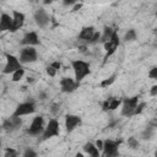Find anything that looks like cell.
<instances>
[{
	"mask_svg": "<svg viewBox=\"0 0 157 157\" xmlns=\"http://www.w3.org/2000/svg\"><path fill=\"white\" fill-rule=\"evenodd\" d=\"M43 124H44L43 117H42V115H37V117L32 120L29 128L27 129V132H28L29 135H33V136L39 135V134L43 131Z\"/></svg>",
	"mask_w": 157,
	"mask_h": 157,
	"instance_id": "10",
	"label": "cell"
},
{
	"mask_svg": "<svg viewBox=\"0 0 157 157\" xmlns=\"http://www.w3.org/2000/svg\"><path fill=\"white\" fill-rule=\"evenodd\" d=\"M71 66L75 74V81L76 82H81L87 75L91 74V66L87 61L83 60H72L71 61Z\"/></svg>",
	"mask_w": 157,
	"mask_h": 157,
	"instance_id": "1",
	"label": "cell"
},
{
	"mask_svg": "<svg viewBox=\"0 0 157 157\" xmlns=\"http://www.w3.org/2000/svg\"><path fill=\"white\" fill-rule=\"evenodd\" d=\"M60 134V128H59V121L53 118L48 121L47 124V128L44 129L43 131V135H42V140L45 141L48 139H52V137H55V136H59Z\"/></svg>",
	"mask_w": 157,
	"mask_h": 157,
	"instance_id": "7",
	"label": "cell"
},
{
	"mask_svg": "<svg viewBox=\"0 0 157 157\" xmlns=\"http://www.w3.org/2000/svg\"><path fill=\"white\" fill-rule=\"evenodd\" d=\"M150 125H151V126H153V128L156 129V128H157V118H156V119H153V120L151 121V124H150Z\"/></svg>",
	"mask_w": 157,
	"mask_h": 157,
	"instance_id": "40",
	"label": "cell"
},
{
	"mask_svg": "<svg viewBox=\"0 0 157 157\" xmlns=\"http://www.w3.org/2000/svg\"><path fill=\"white\" fill-rule=\"evenodd\" d=\"M94 33H96V31H94V27H93V26L83 27V28L81 29L80 34H78V39H80V40H85V42H90Z\"/></svg>",
	"mask_w": 157,
	"mask_h": 157,
	"instance_id": "16",
	"label": "cell"
},
{
	"mask_svg": "<svg viewBox=\"0 0 157 157\" xmlns=\"http://www.w3.org/2000/svg\"><path fill=\"white\" fill-rule=\"evenodd\" d=\"M11 124H12V129L11 131H15V130H18L21 126H22V120L21 118H16V117H11Z\"/></svg>",
	"mask_w": 157,
	"mask_h": 157,
	"instance_id": "23",
	"label": "cell"
},
{
	"mask_svg": "<svg viewBox=\"0 0 157 157\" xmlns=\"http://www.w3.org/2000/svg\"><path fill=\"white\" fill-rule=\"evenodd\" d=\"M50 66H53V67H54V69L58 71V70L61 67V64H60V61H53V63L50 64Z\"/></svg>",
	"mask_w": 157,
	"mask_h": 157,
	"instance_id": "35",
	"label": "cell"
},
{
	"mask_svg": "<svg viewBox=\"0 0 157 157\" xmlns=\"http://www.w3.org/2000/svg\"><path fill=\"white\" fill-rule=\"evenodd\" d=\"M155 134V128L153 126H147L142 132H141V139L142 140H150Z\"/></svg>",
	"mask_w": 157,
	"mask_h": 157,
	"instance_id": "19",
	"label": "cell"
},
{
	"mask_svg": "<svg viewBox=\"0 0 157 157\" xmlns=\"http://www.w3.org/2000/svg\"><path fill=\"white\" fill-rule=\"evenodd\" d=\"M80 83L76 82L74 78L71 77H63L60 80V87H61V92H65V93H71L74 92L76 88H78Z\"/></svg>",
	"mask_w": 157,
	"mask_h": 157,
	"instance_id": "11",
	"label": "cell"
},
{
	"mask_svg": "<svg viewBox=\"0 0 157 157\" xmlns=\"http://www.w3.org/2000/svg\"><path fill=\"white\" fill-rule=\"evenodd\" d=\"M102 109L104 112H108L109 110V99H105L103 103H102Z\"/></svg>",
	"mask_w": 157,
	"mask_h": 157,
	"instance_id": "33",
	"label": "cell"
},
{
	"mask_svg": "<svg viewBox=\"0 0 157 157\" xmlns=\"http://www.w3.org/2000/svg\"><path fill=\"white\" fill-rule=\"evenodd\" d=\"M23 75H25V69L22 67V69L17 70L16 72L12 74V81H13V82H18V81L23 77Z\"/></svg>",
	"mask_w": 157,
	"mask_h": 157,
	"instance_id": "24",
	"label": "cell"
},
{
	"mask_svg": "<svg viewBox=\"0 0 157 157\" xmlns=\"http://www.w3.org/2000/svg\"><path fill=\"white\" fill-rule=\"evenodd\" d=\"M82 124V120L78 115L75 114H66L65 115V129L67 132H71L75 128L80 126Z\"/></svg>",
	"mask_w": 157,
	"mask_h": 157,
	"instance_id": "12",
	"label": "cell"
},
{
	"mask_svg": "<svg viewBox=\"0 0 157 157\" xmlns=\"http://www.w3.org/2000/svg\"><path fill=\"white\" fill-rule=\"evenodd\" d=\"M72 4H75V1H74V0H65V1L63 2V5H64V6H69V5H72Z\"/></svg>",
	"mask_w": 157,
	"mask_h": 157,
	"instance_id": "39",
	"label": "cell"
},
{
	"mask_svg": "<svg viewBox=\"0 0 157 157\" xmlns=\"http://www.w3.org/2000/svg\"><path fill=\"white\" fill-rule=\"evenodd\" d=\"M21 44H22V45H26V47H33V45L39 44V38H38L37 32H34V31L27 32V33L22 37Z\"/></svg>",
	"mask_w": 157,
	"mask_h": 157,
	"instance_id": "13",
	"label": "cell"
},
{
	"mask_svg": "<svg viewBox=\"0 0 157 157\" xmlns=\"http://www.w3.org/2000/svg\"><path fill=\"white\" fill-rule=\"evenodd\" d=\"M121 103L123 101L120 98H109V110H115Z\"/></svg>",
	"mask_w": 157,
	"mask_h": 157,
	"instance_id": "22",
	"label": "cell"
},
{
	"mask_svg": "<svg viewBox=\"0 0 157 157\" xmlns=\"http://www.w3.org/2000/svg\"><path fill=\"white\" fill-rule=\"evenodd\" d=\"M124 42H132L136 39V31L135 29H128V32H125L124 34Z\"/></svg>",
	"mask_w": 157,
	"mask_h": 157,
	"instance_id": "20",
	"label": "cell"
},
{
	"mask_svg": "<svg viewBox=\"0 0 157 157\" xmlns=\"http://www.w3.org/2000/svg\"><path fill=\"white\" fill-rule=\"evenodd\" d=\"M145 107H146V103H145V102H140V103L137 104L136 109H135V113H134V115H139V114H141V113L144 112Z\"/></svg>",
	"mask_w": 157,
	"mask_h": 157,
	"instance_id": "29",
	"label": "cell"
},
{
	"mask_svg": "<svg viewBox=\"0 0 157 157\" xmlns=\"http://www.w3.org/2000/svg\"><path fill=\"white\" fill-rule=\"evenodd\" d=\"M4 157H18L17 155V151L15 148H11V147H7L5 148V155Z\"/></svg>",
	"mask_w": 157,
	"mask_h": 157,
	"instance_id": "26",
	"label": "cell"
},
{
	"mask_svg": "<svg viewBox=\"0 0 157 157\" xmlns=\"http://www.w3.org/2000/svg\"><path fill=\"white\" fill-rule=\"evenodd\" d=\"M37 50L33 47H25L20 52V61L21 64H31L37 60Z\"/></svg>",
	"mask_w": 157,
	"mask_h": 157,
	"instance_id": "8",
	"label": "cell"
},
{
	"mask_svg": "<svg viewBox=\"0 0 157 157\" xmlns=\"http://www.w3.org/2000/svg\"><path fill=\"white\" fill-rule=\"evenodd\" d=\"M58 107H59L58 104H52V109L50 110H52L53 114H58V112H59V108Z\"/></svg>",
	"mask_w": 157,
	"mask_h": 157,
	"instance_id": "37",
	"label": "cell"
},
{
	"mask_svg": "<svg viewBox=\"0 0 157 157\" xmlns=\"http://www.w3.org/2000/svg\"><path fill=\"white\" fill-rule=\"evenodd\" d=\"M33 81H34V78H33V77H28V78H27V82H28V83H32Z\"/></svg>",
	"mask_w": 157,
	"mask_h": 157,
	"instance_id": "42",
	"label": "cell"
},
{
	"mask_svg": "<svg viewBox=\"0 0 157 157\" xmlns=\"http://www.w3.org/2000/svg\"><path fill=\"white\" fill-rule=\"evenodd\" d=\"M155 157H157V150H156V152H155Z\"/></svg>",
	"mask_w": 157,
	"mask_h": 157,
	"instance_id": "44",
	"label": "cell"
},
{
	"mask_svg": "<svg viewBox=\"0 0 157 157\" xmlns=\"http://www.w3.org/2000/svg\"><path fill=\"white\" fill-rule=\"evenodd\" d=\"M94 145L97 146V148H98V150H103V145H104V141H102V140H97Z\"/></svg>",
	"mask_w": 157,
	"mask_h": 157,
	"instance_id": "36",
	"label": "cell"
},
{
	"mask_svg": "<svg viewBox=\"0 0 157 157\" xmlns=\"http://www.w3.org/2000/svg\"><path fill=\"white\" fill-rule=\"evenodd\" d=\"M128 145H129V147L130 148H132V150H135V148H137L139 147V141H137V139L136 137H134V136H130L129 139H128Z\"/></svg>",
	"mask_w": 157,
	"mask_h": 157,
	"instance_id": "25",
	"label": "cell"
},
{
	"mask_svg": "<svg viewBox=\"0 0 157 157\" xmlns=\"http://www.w3.org/2000/svg\"><path fill=\"white\" fill-rule=\"evenodd\" d=\"M101 36H102V33H101V32H98V31H96V33L93 34V37L91 38V40H90L88 43H91V44H94V43H98V42L101 40Z\"/></svg>",
	"mask_w": 157,
	"mask_h": 157,
	"instance_id": "30",
	"label": "cell"
},
{
	"mask_svg": "<svg viewBox=\"0 0 157 157\" xmlns=\"http://www.w3.org/2000/svg\"><path fill=\"white\" fill-rule=\"evenodd\" d=\"M115 77H117V75L115 74H113L112 76H109L108 78H104L101 83H99V86L102 87V88H107L108 86H110L112 83H114V81H115Z\"/></svg>",
	"mask_w": 157,
	"mask_h": 157,
	"instance_id": "21",
	"label": "cell"
},
{
	"mask_svg": "<svg viewBox=\"0 0 157 157\" xmlns=\"http://www.w3.org/2000/svg\"><path fill=\"white\" fill-rule=\"evenodd\" d=\"M25 20H26V16L23 12H20V11H16L13 10L12 11V32H16L17 29H20L23 25H25Z\"/></svg>",
	"mask_w": 157,
	"mask_h": 157,
	"instance_id": "14",
	"label": "cell"
},
{
	"mask_svg": "<svg viewBox=\"0 0 157 157\" xmlns=\"http://www.w3.org/2000/svg\"><path fill=\"white\" fill-rule=\"evenodd\" d=\"M36 112V104L33 101H27V102H23V103H20L11 117H16V118H20L22 115H28V114H32Z\"/></svg>",
	"mask_w": 157,
	"mask_h": 157,
	"instance_id": "6",
	"label": "cell"
},
{
	"mask_svg": "<svg viewBox=\"0 0 157 157\" xmlns=\"http://www.w3.org/2000/svg\"><path fill=\"white\" fill-rule=\"evenodd\" d=\"M139 96H134L131 98H125L123 99V107H121V115L123 117H132L135 113V109L139 104Z\"/></svg>",
	"mask_w": 157,
	"mask_h": 157,
	"instance_id": "3",
	"label": "cell"
},
{
	"mask_svg": "<svg viewBox=\"0 0 157 157\" xmlns=\"http://www.w3.org/2000/svg\"><path fill=\"white\" fill-rule=\"evenodd\" d=\"M33 18H34V22L36 25L39 27V28H44L48 26L49 21H50V17L48 15V12L44 10V9H38L34 15H33Z\"/></svg>",
	"mask_w": 157,
	"mask_h": 157,
	"instance_id": "9",
	"label": "cell"
},
{
	"mask_svg": "<svg viewBox=\"0 0 157 157\" xmlns=\"http://www.w3.org/2000/svg\"><path fill=\"white\" fill-rule=\"evenodd\" d=\"M2 129L5 131H9L11 132V129H12V124H11V119H5L2 121Z\"/></svg>",
	"mask_w": 157,
	"mask_h": 157,
	"instance_id": "27",
	"label": "cell"
},
{
	"mask_svg": "<svg viewBox=\"0 0 157 157\" xmlns=\"http://www.w3.org/2000/svg\"><path fill=\"white\" fill-rule=\"evenodd\" d=\"M45 71H47V74L50 76V77H54L55 75H56V70L53 67V66H47V69H45Z\"/></svg>",
	"mask_w": 157,
	"mask_h": 157,
	"instance_id": "32",
	"label": "cell"
},
{
	"mask_svg": "<svg viewBox=\"0 0 157 157\" xmlns=\"http://www.w3.org/2000/svg\"><path fill=\"white\" fill-rule=\"evenodd\" d=\"M81 7H82V2H80V4H76V5L74 6V9H72L71 11H72V12H75V11H78V10H80Z\"/></svg>",
	"mask_w": 157,
	"mask_h": 157,
	"instance_id": "38",
	"label": "cell"
},
{
	"mask_svg": "<svg viewBox=\"0 0 157 157\" xmlns=\"http://www.w3.org/2000/svg\"><path fill=\"white\" fill-rule=\"evenodd\" d=\"M22 157H37V152H36L33 148H29V147H28V148L25 150Z\"/></svg>",
	"mask_w": 157,
	"mask_h": 157,
	"instance_id": "28",
	"label": "cell"
},
{
	"mask_svg": "<svg viewBox=\"0 0 157 157\" xmlns=\"http://www.w3.org/2000/svg\"><path fill=\"white\" fill-rule=\"evenodd\" d=\"M119 43H120V39H119V36H118V29H115L114 33H113V36H112V38H110L108 42H105V43L103 44L104 50H105V54H104V63L117 52V49H118V47H119Z\"/></svg>",
	"mask_w": 157,
	"mask_h": 157,
	"instance_id": "2",
	"label": "cell"
},
{
	"mask_svg": "<svg viewBox=\"0 0 157 157\" xmlns=\"http://www.w3.org/2000/svg\"><path fill=\"white\" fill-rule=\"evenodd\" d=\"M45 98H47L45 92H40V93H39V99H45Z\"/></svg>",
	"mask_w": 157,
	"mask_h": 157,
	"instance_id": "41",
	"label": "cell"
},
{
	"mask_svg": "<svg viewBox=\"0 0 157 157\" xmlns=\"http://www.w3.org/2000/svg\"><path fill=\"white\" fill-rule=\"evenodd\" d=\"M6 56V65L2 69V74H13L17 70L22 69V64L20 59L12 54H5Z\"/></svg>",
	"mask_w": 157,
	"mask_h": 157,
	"instance_id": "5",
	"label": "cell"
},
{
	"mask_svg": "<svg viewBox=\"0 0 157 157\" xmlns=\"http://www.w3.org/2000/svg\"><path fill=\"white\" fill-rule=\"evenodd\" d=\"M12 26H13V23H12V17H10V15H7V13H1V16H0V31H10V32H12Z\"/></svg>",
	"mask_w": 157,
	"mask_h": 157,
	"instance_id": "15",
	"label": "cell"
},
{
	"mask_svg": "<svg viewBox=\"0 0 157 157\" xmlns=\"http://www.w3.org/2000/svg\"><path fill=\"white\" fill-rule=\"evenodd\" d=\"M120 144H121V140H104V145H103L104 157H119Z\"/></svg>",
	"mask_w": 157,
	"mask_h": 157,
	"instance_id": "4",
	"label": "cell"
},
{
	"mask_svg": "<svg viewBox=\"0 0 157 157\" xmlns=\"http://www.w3.org/2000/svg\"><path fill=\"white\" fill-rule=\"evenodd\" d=\"M75 157H85V156H83L82 153H80V152H77V153L75 155Z\"/></svg>",
	"mask_w": 157,
	"mask_h": 157,
	"instance_id": "43",
	"label": "cell"
},
{
	"mask_svg": "<svg viewBox=\"0 0 157 157\" xmlns=\"http://www.w3.org/2000/svg\"><path fill=\"white\" fill-rule=\"evenodd\" d=\"M83 151L87 152L91 157H99V150L97 148V146L92 142H86L83 145Z\"/></svg>",
	"mask_w": 157,
	"mask_h": 157,
	"instance_id": "17",
	"label": "cell"
},
{
	"mask_svg": "<svg viewBox=\"0 0 157 157\" xmlns=\"http://www.w3.org/2000/svg\"><path fill=\"white\" fill-rule=\"evenodd\" d=\"M114 31L115 29H113L110 26H105L104 28H103V33H102V36H101V43H105V42H108L110 38H112V36H113V33H114Z\"/></svg>",
	"mask_w": 157,
	"mask_h": 157,
	"instance_id": "18",
	"label": "cell"
},
{
	"mask_svg": "<svg viewBox=\"0 0 157 157\" xmlns=\"http://www.w3.org/2000/svg\"><path fill=\"white\" fill-rule=\"evenodd\" d=\"M150 94H151L152 97L157 96V85H153V86L151 87V90H150Z\"/></svg>",
	"mask_w": 157,
	"mask_h": 157,
	"instance_id": "34",
	"label": "cell"
},
{
	"mask_svg": "<svg viewBox=\"0 0 157 157\" xmlns=\"http://www.w3.org/2000/svg\"><path fill=\"white\" fill-rule=\"evenodd\" d=\"M156 16H157V12H156Z\"/></svg>",
	"mask_w": 157,
	"mask_h": 157,
	"instance_id": "45",
	"label": "cell"
},
{
	"mask_svg": "<svg viewBox=\"0 0 157 157\" xmlns=\"http://www.w3.org/2000/svg\"><path fill=\"white\" fill-rule=\"evenodd\" d=\"M148 77L150 78H153V80H157V66H152L148 71Z\"/></svg>",
	"mask_w": 157,
	"mask_h": 157,
	"instance_id": "31",
	"label": "cell"
}]
</instances>
